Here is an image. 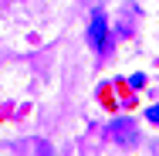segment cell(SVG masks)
<instances>
[{"label":"cell","mask_w":159,"mask_h":156,"mask_svg":"<svg viewBox=\"0 0 159 156\" xmlns=\"http://www.w3.org/2000/svg\"><path fill=\"white\" fill-rule=\"evenodd\" d=\"M105 41H108V17H105V10H95L92 24H88V44H92V51H105Z\"/></svg>","instance_id":"obj_1"},{"label":"cell","mask_w":159,"mask_h":156,"mask_svg":"<svg viewBox=\"0 0 159 156\" xmlns=\"http://www.w3.org/2000/svg\"><path fill=\"white\" fill-rule=\"evenodd\" d=\"M146 119L152 125H159V105H149V109H146Z\"/></svg>","instance_id":"obj_2"}]
</instances>
